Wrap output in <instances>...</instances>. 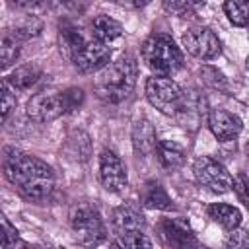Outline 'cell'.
<instances>
[{
	"label": "cell",
	"instance_id": "cell-14",
	"mask_svg": "<svg viewBox=\"0 0 249 249\" xmlns=\"http://www.w3.org/2000/svg\"><path fill=\"white\" fill-rule=\"evenodd\" d=\"M160 231H161V237L165 239L167 245L185 247V245L196 243L191 226L183 218H165V220H161L160 222Z\"/></svg>",
	"mask_w": 249,
	"mask_h": 249
},
{
	"label": "cell",
	"instance_id": "cell-18",
	"mask_svg": "<svg viewBox=\"0 0 249 249\" xmlns=\"http://www.w3.org/2000/svg\"><path fill=\"white\" fill-rule=\"evenodd\" d=\"M156 156H158V161L161 163V167L167 171L181 167L185 161V150L177 142H171V140H158Z\"/></svg>",
	"mask_w": 249,
	"mask_h": 249
},
{
	"label": "cell",
	"instance_id": "cell-33",
	"mask_svg": "<svg viewBox=\"0 0 249 249\" xmlns=\"http://www.w3.org/2000/svg\"><path fill=\"white\" fill-rule=\"evenodd\" d=\"M14 107H16V93L12 91V84L8 82V78H4L2 80V121L8 119Z\"/></svg>",
	"mask_w": 249,
	"mask_h": 249
},
{
	"label": "cell",
	"instance_id": "cell-27",
	"mask_svg": "<svg viewBox=\"0 0 249 249\" xmlns=\"http://www.w3.org/2000/svg\"><path fill=\"white\" fill-rule=\"evenodd\" d=\"M43 29V23L37 16H27L19 25H16L14 33L19 37V39H29V37H35L39 35V31Z\"/></svg>",
	"mask_w": 249,
	"mask_h": 249
},
{
	"label": "cell",
	"instance_id": "cell-19",
	"mask_svg": "<svg viewBox=\"0 0 249 249\" xmlns=\"http://www.w3.org/2000/svg\"><path fill=\"white\" fill-rule=\"evenodd\" d=\"M208 216H210L216 224H220L222 228H226V230H233V228H237V226L241 224V212H239L235 206L224 204V202H214V204H210V206H208Z\"/></svg>",
	"mask_w": 249,
	"mask_h": 249
},
{
	"label": "cell",
	"instance_id": "cell-13",
	"mask_svg": "<svg viewBox=\"0 0 249 249\" xmlns=\"http://www.w3.org/2000/svg\"><path fill=\"white\" fill-rule=\"evenodd\" d=\"M111 226L117 235L132 233V231H142L144 228V216L142 212L132 206V204H121L113 210L111 216Z\"/></svg>",
	"mask_w": 249,
	"mask_h": 249
},
{
	"label": "cell",
	"instance_id": "cell-20",
	"mask_svg": "<svg viewBox=\"0 0 249 249\" xmlns=\"http://www.w3.org/2000/svg\"><path fill=\"white\" fill-rule=\"evenodd\" d=\"M41 78V68L37 64H23V66H18L10 76H8V82L12 84L14 89H29L31 86H35Z\"/></svg>",
	"mask_w": 249,
	"mask_h": 249
},
{
	"label": "cell",
	"instance_id": "cell-10",
	"mask_svg": "<svg viewBox=\"0 0 249 249\" xmlns=\"http://www.w3.org/2000/svg\"><path fill=\"white\" fill-rule=\"evenodd\" d=\"M204 117H206V99H204V95L195 88L183 91L181 105L175 113V119L179 121V124H183L189 130H196L200 126V123L204 121Z\"/></svg>",
	"mask_w": 249,
	"mask_h": 249
},
{
	"label": "cell",
	"instance_id": "cell-28",
	"mask_svg": "<svg viewBox=\"0 0 249 249\" xmlns=\"http://www.w3.org/2000/svg\"><path fill=\"white\" fill-rule=\"evenodd\" d=\"M200 76H202L206 86H210L214 89H220V91L228 89V82H226V78H224V74L220 70H216L212 66H202L200 68Z\"/></svg>",
	"mask_w": 249,
	"mask_h": 249
},
{
	"label": "cell",
	"instance_id": "cell-32",
	"mask_svg": "<svg viewBox=\"0 0 249 249\" xmlns=\"http://www.w3.org/2000/svg\"><path fill=\"white\" fill-rule=\"evenodd\" d=\"M117 245L119 247H152V241L146 235H142L140 231H132V233L119 235Z\"/></svg>",
	"mask_w": 249,
	"mask_h": 249
},
{
	"label": "cell",
	"instance_id": "cell-38",
	"mask_svg": "<svg viewBox=\"0 0 249 249\" xmlns=\"http://www.w3.org/2000/svg\"><path fill=\"white\" fill-rule=\"evenodd\" d=\"M247 70H249V56H247Z\"/></svg>",
	"mask_w": 249,
	"mask_h": 249
},
{
	"label": "cell",
	"instance_id": "cell-34",
	"mask_svg": "<svg viewBox=\"0 0 249 249\" xmlns=\"http://www.w3.org/2000/svg\"><path fill=\"white\" fill-rule=\"evenodd\" d=\"M233 189L239 195V198L245 202V206L249 208V169H243L237 179H233Z\"/></svg>",
	"mask_w": 249,
	"mask_h": 249
},
{
	"label": "cell",
	"instance_id": "cell-25",
	"mask_svg": "<svg viewBox=\"0 0 249 249\" xmlns=\"http://www.w3.org/2000/svg\"><path fill=\"white\" fill-rule=\"evenodd\" d=\"M161 4H163V10L171 16L191 18L204 6V0H161Z\"/></svg>",
	"mask_w": 249,
	"mask_h": 249
},
{
	"label": "cell",
	"instance_id": "cell-17",
	"mask_svg": "<svg viewBox=\"0 0 249 249\" xmlns=\"http://www.w3.org/2000/svg\"><path fill=\"white\" fill-rule=\"evenodd\" d=\"M140 202L152 210H173V202L158 181H148L140 189Z\"/></svg>",
	"mask_w": 249,
	"mask_h": 249
},
{
	"label": "cell",
	"instance_id": "cell-16",
	"mask_svg": "<svg viewBox=\"0 0 249 249\" xmlns=\"http://www.w3.org/2000/svg\"><path fill=\"white\" fill-rule=\"evenodd\" d=\"M156 144H158V138H156V130L150 124V121H146V119L136 121L132 126L134 152L140 156H150L152 152H156Z\"/></svg>",
	"mask_w": 249,
	"mask_h": 249
},
{
	"label": "cell",
	"instance_id": "cell-30",
	"mask_svg": "<svg viewBox=\"0 0 249 249\" xmlns=\"http://www.w3.org/2000/svg\"><path fill=\"white\" fill-rule=\"evenodd\" d=\"M47 2L54 12H58L62 16H76L84 10L82 0H47Z\"/></svg>",
	"mask_w": 249,
	"mask_h": 249
},
{
	"label": "cell",
	"instance_id": "cell-22",
	"mask_svg": "<svg viewBox=\"0 0 249 249\" xmlns=\"http://www.w3.org/2000/svg\"><path fill=\"white\" fill-rule=\"evenodd\" d=\"M89 150H91V144H89V138L86 132H72L66 140V146H64V154L66 158L74 160V161H86L89 158Z\"/></svg>",
	"mask_w": 249,
	"mask_h": 249
},
{
	"label": "cell",
	"instance_id": "cell-36",
	"mask_svg": "<svg viewBox=\"0 0 249 249\" xmlns=\"http://www.w3.org/2000/svg\"><path fill=\"white\" fill-rule=\"evenodd\" d=\"M130 2H132L136 8H144V6H148L152 0H130Z\"/></svg>",
	"mask_w": 249,
	"mask_h": 249
},
{
	"label": "cell",
	"instance_id": "cell-11",
	"mask_svg": "<svg viewBox=\"0 0 249 249\" xmlns=\"http://www.w3.org/2000/svg\"><path fill=\"white\" fill-rule=\"evenodd\" d=\"M109 58H111V49L103 41L91 39L82 47V51L76 54V58L72 62L80 72L89 74V72L103 68L109 62Z\"/></svg>",
	"mask_w": 249,
	"mask_h": 249
},
{
	"label": "cell",
	"instance_id": "cell-8",
	"mask_svg": "<svg viewBox=\"0 0 249 249\" xmlns=\"http://www.w3.org/2000/svg\"><path fill=\"white\" fill-rule=\"evenodd\" d=\"M183 47L200 60H210L222 51L220 39L210 27H191L183 35Z\"/></svg>",
	"mask_w": 249,
	"mask_h": 249
},
{
	"label": "cell",
	"instance_id": "cell-12",
	"mask_svg": "<svg viewBox=\"0 0 249 249\" xmlns=\"http://www.w3.org/2000/svg\"><path fill=\"white\" fill-rule=\"evenodd\" d=\"M208 128L212 130V134L218 140L226 142V140L235 138L241 132L243 124L237 115H233L226 109H212L208 113Z\"/></svg>",
	"mask_w": 249,
	"mask_h": 249
},
{
	"label": "cell",
	"instance_id": "cell-35",
	"mask_svg": "<svg viewBox=\"0 0 249 249\" xmlns=\"http://www.w3.org/2000/svg\"><path fill=\"white\" fill-rule=\"evenodd\" d=\"M226 243H228V247H249V233L233 228Z\"/></svg>",
	"mask_w": 249,
	"mask_h": 249
},
{
	"label": "cell",
	"instance_id": "cell-7",
	"mask_svg": "<svg viewBox=\"0 0 249 249\" xmlns=\"http://www.w3.org/2000/svg\"><path fill=\"white\" fill-rule=\"evenodd\" d=\"M25 113L35 123H51L58 119L62 113H66L62 91H56L53 88L41 89L39 93L31 95V99L25 105Z\"/></svg>",
	"mask_w": 249,
	"mask_h": 249
},
{
	"label": "cell",
	"instance_id": "cell-31",
	"mask_svg": "<svg viewBox=\"0 0 249 249\" xmlns=\"http://www.w3.org/2000/svg\"><path fill=\"white\" fill-rule=\"evenodd\" d=\"M62 99H64V109L66 113H72L76 111L82 101H84V89L82 88H68L62 91Z\"/></svg>",
	"mask_w": 249,
	"mask_h": 249
},
{
	"label": "cell",
	"instance_id": "cell-2",
	"mask_svg": "<svg viewBox=\"0 0 249 249\" xmlns=\"http://www.w3.org/2000/svg\"><path fill=\"white\" fill-rule=\"evenodd\" d=\"M138 66L134 56L124 54L117 62L105 66L95 78V93L105 103H121L124 101L136 86Z\"/></svg>",
	"mask_w": 249,
	"mask_h": 249
},
{
	"label": "cell",
	"instance_id": "cell-24",
	"mask_svg": "<svg viewBox=\"0 0 249 249\" xmlns=\"http://www.w3.org/2000/svg\"><path fill=\"white\" fill-rule=\"evenodd\" d=\"M224 12L233 25L237 27L249 25V0H226Z\"/></svg>",
	"mask_w": 249,
	"mask_h": 249
},
{
	"label": "cell",
	"instance_id": "cell-29",
	"mask_svg": "<svg viewBox=\"0 0 249 249\" xmlns=\"http://www.w3.org/2000/svg\"><path fill=\"white\" fill-rule=\"evenodd\" d=\"M8 4L14 10H18L21 14H27V16H37L39 12H43L49 6L47 0H8Z\"/></svg>",
	"mask_w": 249,
	"mask_h": 249
},
{
	"label": "cell",
	"instance_id": "cell-21",
	"mask_svg": "<svg viewBox=\"0 0 249 249\" xmlns=\"http://www.w3.org/2000/svg\"><path fill=\"white\" fill-rule=\"evenodd\" d=\"M91 33H93L95 39L105 43V41H113V39L121 37L123 25L117 19L109 18V16H97L91 21Z\"/></svg>",
	"mask_w": 249,
	"mask_h": 249
},
{
	"label": "cell",
	"instance_id": "cell-4",
	"mask_svg": "<svg viewBox=\"0 0 249 249\" xmlns=\"http://www.w3.org/2000/svg\"><path fill=\"white\" fill-rule=\"evenodd\" d=\"M146 97L158 111H161L163 115L175 117L183 99V89L171 78L156 74L146 80Z\"/></svg>",
	"mask_w": 249,
	"mask_h": 249
},
{
	"label": "cell",
	"instance_id": "cell-3",
	"mask_svg": "<svg viewBox=\"0 0 249 249\" xmlns=\"http://www.w3.org/2000/svg\"><path fill=\"white\" fill-rule=\"evenodd\" d=\"M142 60L158 76H169L183 66V54L169 35L156 33L142 45Z\"/></svg>",
	"mask_w": 249,
	"mask_h": 249
},
{
	"label": "cell",
	"instance_id": "cell-15",
	"mask_svg": "<svg viewBox=\"0 0 249 249\" xmlns=\"http://www.w3.org/2000/svg\"><path fill=\"white\" fill-rule=\"evenodd\" d=\"M86 43H88V39L84 37L80 27H76L70 21H60V27H58V47H60V53L68 60H74L76 54L82 51V47Z\"/></svg>",
	"mask_w": 249,
	"mask_h": 249
},
{
	"label": "cell",
	"instance_id": "cell-26",
	"mask_svg": "<svg viewBox=\"0 0 249 249\" xmlns=\"http://www.w3.org/2000/svg\"><path fill=\"white\" fill-rule=\"evenodd\" d=\"M0 247L2 249H10V247H16V245H25L19 241V235H18V230L6 220V216H0Z\"/></svg>",
	"mask_w": 249,
	"mask_h": 249
},
{
	"label": "cell",
	"instance_id": "cell-9",
	"mask_svg": "<svg viewBox=\"0 0 249 249\" xmlns=\"http://www.w3.org/2000/svg\"><path fill=\"white\" fill-rule=\"evenodd\" d=\"M99 177L107 191L123 193L128 185L126 167L113 150H103L99 156Z\"/></svg>",
	"mask_w": 249,
	"mask_h": 249
},
{
	"label": "cell",
	"instance_id": "cell-37",
	"mask_svg": "<svg viewBox=\"0 0 249 249\" xmlns=\"http://www.w3.org/2000/svg\"><path fill=\"white\" fill-rule=\"evenodd\" d=\"M245 150H247V156H249V142H247V148Z\"/></svg>",
	"mask_w": 249,
	"mask_h": 249
},
{
	"label": "cell",
	"instance_id": "cell-6",
	"mask_svg": "<svg viewBox=\"0 0 249 249\" xmlns=\"http://www.w3.org/2000/svg\"><path fill=\"white\" fill-rule=\"evenodd\" d=\"M193 173H195L198 185H202L210 193L224 195L233 187V179H231L230 171L224 167V163H220L218 160H214L210 156L196 158L193 163Z\"/></svg>",
	"mask_w": 249,
	"mask_h": 249
},
{
	"label": "cell",
	"instance_id": "cell-23",
	"mask_svg": "<svg viewBox=\"0 0 249 249\" xmlns=\"http://www.w3.org/2000/svg\"><path fill=\"white\" fill-rule=\"evenodd\" d=\"M19 43L21 39L14 31H4L2 33V43H0V54H2V68L12 66L18 56H19Z\"/></svg>",
	"mask_w": 249,
	"mask_h": 249
},
{
	"label": "cell",
	"instance_id": "cell-1",
	"mask_svg": "<svg viewBox=\"0 0 249 249\" xmlns=\"http://www.w3.org/2000/svg\"><path fill=\"white\" fill-rule=\"evenodd\" d=\"M2 169L6 179L19 191L27 200L41 202L49 198L54 189V173L51 165L43 160L19 152L16 148H6L2 158Z\"/></svg>",
	"mask_w": 249,
	"mask_h": 249
},
{
	"label": "cell",
	"instance_id": "cell-5",
	"mask_svg": "<svg viewBox=\"0 0 249 249\" xmlns=\"http://www.w3.org/2000/svg\"><path fill=\"white\" fill-rule=\"evenodd\" d=\"M70 224L76 239L84 245H95L105 239V224L99 212L88 204H80L72 210Z\"/></svg>",
	"mask_w": 249,
	"mask_h": 249
}]
</instances>
